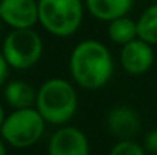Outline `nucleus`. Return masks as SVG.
Segmentation results:
<instances>
[{"label":"nucleus","instance_id":"obj_1","mask_svg":"<svg viewBox=\"0 0 157 155\" xmlns=\"http://www.w3.org/2000/svg\"><path fill=\"white\" fill-rule=\"evenodd\" d=\"M70 73L75 82L87 90L104 87L113 75V58L110 50L96 40L81 41L70 55Z\"/></svg>","mask_w":157,"mask_h":155},{"label":"nucleus","instance_id":"obj_2","mask_svg":"<svg viewBox=\"0 0 157 155\" xmlns=\"http://www.w3.org/2000/svg\"><path fill=\"white\" fill-rule=\"evenodd\" d=\"M35 108L43 119L52 125L69 122L78 108V96L70 82L61 78H52L41 84L37 91Z\"/></svg>","mask_w":157,"mask_h":155},{"label":"nucleus","instance_id":"obj_3","mask_svg":"<svg viewBox=\"0 0 157 155\" xmlns=\"http://www.w3.org/2000/svg\"><path fill=\"white\" fill-rule=\"evenodd\" d=\"M84 17L81 0H38V18L41 26L55 37L73 35Z\"/></svg>","mask_w":157,"mask_h":155},{"label":"nucleus","instance_id":"obj_4","mask_svg":"<svg viewBox=\"0 0 157 155\" xmlns=\"http://www.w3.org/2000/svg\"><path fill=\"white\" fill-rule=\"evenodd\" d=\"M44 123L46 120L37 108L31 106L14 109V113L5 119L0 132L8 145L23 149L35 145L40 140L44 132Z\"/></svg>","mask_w":157,"mask_h":155},{"label":"nucleus","instance_id":"obj_5","mask_svg":"<svg viewBox=\"0 0 157 155\" xmlns=\"http://www.w3.org/2000/svg\"><path fill=\"white\" fill-rule=\"evenodd\" d=\"M2 53L9 67L26 70L34 67L43 55V41L32 29H12L3 40Z\"/></svg>","mask_w":157,"mask_h":155},{"label":"nucleus","instance_id":"obj_6","mask_svg":"<svg viewBox=\"0 0 157 155\" xmlns=\"http://www.w3.org/2000/svg\"><path fill=\"white\" fill-rule=\"evenodd\" d=\"M2 20L12 29L34 28L38 18V0H0Z\"/></svg>","mask_w":157,"mask_h":155},{"label":"nucleus","instance_id":"obj_7","mask_svg":"<svg viewBox=\"0 0 157 155\" xmlns=\"http://www.w3.org/2000/svg\"><path fill=\"white\" fill-rule=\"evenodd\" d=\"M121 64L130 75H145L154 64V52L151 44L140 40L139 37L124 44L121 50Z\"/></svg>","mask_w":157,"mask_h":155},{"label":"nucleus","instance_id":"obj_8","mask_svg":"<svg viewBox=\"0 0 157 155\" xmlns=\"http://www.w3.org/2000/svg\"><path fill=\"white\" fill-rule=\"evenodd\" d=\"M49 155H89V140L82 131L63 126L49 142Z\"/></svg>","mask_w":157,"mask_h":155},{"label":"nucleus","instance_id":"obj_9","mask_svg":"<svg viewBox=\"0 0 157 155\" xmlns=\"http://www.w3.org/2000/svg\"><path fill=\"white\" fill-rule=\"evenodd\" d=\"M107 128L114 137L130 140L140 129L139 114L130 106H116L107 116Z\"/></svg>","mask_w":157,"mask_h":155},{"label":"nucleus","instance_id":"obj_10","mask_svg":"<svg viewBox=\"0 0 157 155\" xmlns=\"http://www.w3.org/2000/svg\"><path fill=\"white\" fill-rule=\"evenodd\" d=\"M134 0H86L89 12L102 21H111L124 17L133 8Z\"/></svg>","mask_w":157,"mask_h":155},{"label":"nucleus","instance_id":"obj_11","mask_svg":"<svg viewBox=\"0 0 157 155\" xmlns=\"http://www.w3.org/2000/svg\"><path fill=\"white\" fill-rule=\"evenodd\" d=\"M5 99L14 109L31 108L37 102V93L25 81H11L5 87Z\"/></svg>","mask_w":157,"mask_h":155},{"label":"nucleus","instance_id":"obj_12","mask_svg":"<svg viewBox=\"0 0 157 155\" xmlns=\"http://www.w3.org/2000/svg\"><path fill=\"white\" fill-rule=\"evenodd\" d=\"M108 38L116 44H127L137 38V21L128 18L127 15L114 18L108 24Z\"/></svg>","mask_w":157,"mask_h":155},{"label":"nucleus","instance_id":"obj_13","mask_svg":"<svg viewBox=\"0 0 157 155\" xmlns=\"http://www.w3.org/2000/svg\"><path fill=\"white\" fill-rule=\"evenodd\" d=\"M137 37L151 46L157 44V3L148 6L139 17Z\"/></svg>","mask_w":157,"mask_h":155},{"label":"nucleus","instance_id":"obj_14","mask_svg":"<svg viewBox=\"0 0 157 155\" xmlns=\"http://www.w3.org/2000/svg\"><path fill=\"white\" fill-rule=\"evenodd\" d=\"M110 155H145V149L131 140H121L113 146Z\"/></svg>","mask_w":157,"mask_h":155},{"label":"nucleus","instance_id":"obj_15","mask_svg":"<svg viewBox=\"0 0 157 155\" xmlns=\"http://www.w3.org/2000/svg\"><path fill=\"white\" fill-rule=\"evenodd\" d=\"M145 151L157 155V129H153L145 137Z\"/></svg>","mask_w":157,"mask_h":155},{"label":"nucleus","instance_id":"obj_16","mask_svg":"<svg viewBox=\"0 0 157 155\" xmlns=\"http://www.w3.org/2000/svg\"><path fill=\"white\" fill-rule=\"evenodd\" d=\"M8 67H9V64L6 62L3 53L0 52V87H3V84L6 82V78H8Z\"/></svg>","mask_w":157,"mask_h":155},{"label":"nucleus","instance_id":"obj_17","mask_svg":"<svg viewBox=\"0 0 157 155\" xmlns=\"http://www.w3.org/2000/svg\"><path fill=\"white\" fill-rule=\"evenodd\" d=\"M5 119H6V116H5V109H3V105L0 103V128H2V125H3Z\"/></svg>","mask_w":157,"mask_h":155},{"label":"nucleus","instance_id":"obj_18","mask_svg":"<svg viewBox=\"0 0 157 155\" xmlns=\"http://www.w3.org/2000/svg\"><path fill=\"white\" fill-rule=\"evenodd\" d=\"M0 155H6V149H5V145L2 140H0Z\"/></svg>","mask_w":157,"mask_h":155},{"label":"nucleus","instance_id":"obj_19","mask_svg":"<svg viewBox=\"0 0 157 155\" xmlns=\"http://www.w3.org/2000/svg\"><path fill=\"white\" fill-rule=\"evenodd\" d=\"M0 20H2V8H0Z\"/></svg>","mask_w":157,"mask_h":155},{"label":"nucleus","instance_id":"obj_20","mask_svg":"<svg viewBox=\"0 0 157 155\" xmlns=\"http://www.w3.org/2000/svg\"><path fill=\"white\" fill-rule=\"evenodd\" d=\"M154 3H157V0H154Z\"/></svg>","mask_w":157,"mask_h":155}]
</instances>
